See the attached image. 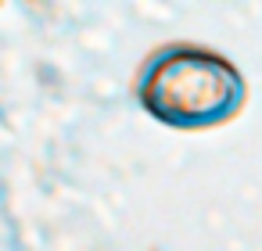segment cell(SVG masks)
I'll return each instance as SVG.
<instances>
[{"instance_id": "obj_1", "label": "cell", "mask_w": 262, "mask_h": 251, "mask_svg": "<svg viewBox=\"0 0 262 251\" xmlns=\"http://www.w3.org/2000/svg\"><path fill=\"white\" fill-rule=\"evenodd\" d=\"M133 101L158 126L201 133L241 115L248 83L219 51L201 43H165L144 58L133 79Z\"/></svg>"}]
</instances>
